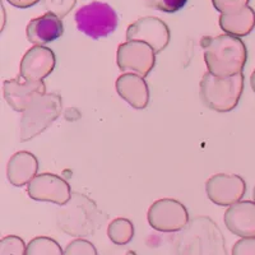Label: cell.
Segmentation results:
<instances>
[{
	"instance_id": "obj_12",
	"label": "cell",
	"mask_w": 255,
	"mask_h": 255,
	"mask_svg": "<svg viewBox=\"0 0 255 255\" xmlns=\"http://www.w3.org/2000/svg\"><path fill=\"white\" fill-rule=\"evenodd\" d=\"M46 84L44 81L22 82V77L4 81L3 95L8 105L17 113H24L35 101L46 95Z\"/></svg>"
},
{
	"instance_id": "obj_20",
	"label": "cell",
	"mask_w": 255,
	"mask_h": 255,
	"mask_svg": "<svg viewBox=\"0 0 255 255\" xmlns=\"http://www.w3.org/2000/svg\"><path fill=\"white\" fill-rule=\"evenodd\" d=\"M26 255H64V250L54 239L37 236L28 243Z\"/></svg>"
},
{
	"instance_id": "obj_26",
	"label": "cell",
	"mask_w": 255,
	"mask_h": 255,
	"mask_svg": "<svg viewBox=\"0 0 255 255\" xmlns=\"http://www.w3.org/2000/svg\"><path fill=\"white\" fill-rule=\"evenodd\" d=\"M231 255H255V238H241L236 241Z\"/></svg>"
},
{
	"instance_id": "obj_19",
	"label": "cell",
	"mask_w": 255,
	"mask_h": 255,
	"mask_svg": "<svg viewBox=\"0 0 255 255\" xmlns=\"http://www.w3.org/2000/svg\"><path fill=\"white\" fill-rule=\"evenodd\" d=\"M108 236L115 245H127L133 240L134 226L130 220L120 217L111 221L108 226Z\"/></svg>"
},
{
	"instance_id": "obj_16",
	"label": "cell",
	"mask_w": 255,
	"mask_h": 255,
	"mask_svg": "<svg viewBox=\"0 0 255 255\" xmlns=\"http://www.w3.org/2000/svg\"><path fill=\"white\" fill-rule=\"evenodd\" d=\"M64 26L60 18L51 13H46L29 20L26 29L27 40L35 46L44 45L58 40L63 36Z\"/></svg>"
},
{
	"instance_id": "obj_28",
	"label": "cell",
	"mask_w": 255,
	"mask_h": 255,
	"mask_svg": "<svg viewBox=\"0 0 255 255\" xmlns=\"http://www.w3.org/2000/svg\"><path fill=\"white\" fill-rule=\"evenodd\" d=\"M250 86H252L253 91L255 92V69L253 70L252 76H250Z\"/></svg>"
},
{
	"instance_id": "obj_9",
	"label": "cell",
	"mask_w": 255,
	"mask_h": 255,
	"mask_svg": "<svg viewBox=\"0 0 255 255\" xmlns=\"http://www.w3.org/2000/svg\"><path fill=\"white\" fill-rule=\"evenodd\" d=\"M128 41L145 42L156 51H163L170 44L171 32L162 19L154 17H143L134 20L127 29Z\"/></svg>"
},
{
	"instance_id": "obj_21",
	"label": "cell",
	"mask_w": 255,
	"mask_h": 255,
	"mask_svg": "<svg viewBox=\"0 0 255 255\" xmlns=\"http://www.w3.org/2000/svg\"><path fill=\"white\" fill-rule=\"evenodd\" d=\"M26 244L19 236L8 235L0 240V255H26Z\"/></svg>"
},
{
	"instance_id": "obj_4",
	"label": "cell",
	"mask_w": 255,
	"mask_h": 255,
	"mask_svg": "<svg viewBox=\"0 0 255 255\" xmlns=\"http://www.w3.org/2000/svg\"><path fill=\"white\" fill-rule=\"evenodd\" d=\"M244 91V74L221 78L204 73L200 81V97L207 108L217 113H229L238 106Z\"/></svg>"
},
{
	"instance_id": "obj_22",
	"label": "cell",
	"mask_w": 255,
	"mask_h": 255,
	"mask_svg": "<svg viewBox=\"0 0 255 255\" xmlns=\"http://www.w3.org/2000/svg\"><path fill=\"white\" fill-rule=\"evenodd\" d=\"M77 4V0H42V6L47 13L58 15L59 18L67 17Z\"/></svg>"
},
{
	"instance_id": "obj_1",
	"label": "cell",
	"mask_w": 255,
	"mask_h": 255,
	"mask_svg": "<svg viewBox=\"0 0 255 255\" xmlns=\"http://www.w3.org/2000/svg\"><path fill=\"white\" fill-rule=\"evenodd\" d=\"M174 249L175 255H227L222 231L207 216L189 221L175 238Z\"/></svg>"
},
{
	"instance_id": "obj_27",
	"label": "cell",
	"mask_w": 255,
	"mask_h": 255,
	"mask_svg": "<svg viewBox=\"0 0 255 255\" xmlns=\"http://www.w3.org/2000/svg\"><path fill=\"white\" fill-rule=\"evenodd\" d=\"M10 5L15 6V8H20V9H26V8H31V6L36 5L37 3L42 1V0H6Z\"/></svg>"
},
{
	"instance_id": "obj_17",
	"label": "cell",
	"mask_w": 255,
	"mask_h": 255,
	"mask_svg": "<svg viewBox=\"0 0 255 255\" xmlns=\"http://www.w3.org/2000/svg\"><path fill=\"white\" fill-rule=\"evenodd\" d=\"M38 159L31 152L20 151L13 154L6 165V177L12 185L20 188L37 176Z\"/></svg>"
},
{
	"instance_id": "obj_18",
	"label": "cell",
	"mask_w": 255,
	"mask_h": 255,
	"mask_svg": "<svg viewBox=\"0 0 255 255\" xmlns=\"http://www.w3.org/2000/svg\"><path fill=\"white\" fill-rule=\"evenodd\" d=\"M221 29L227 35L244 37L255 27V12L252 6H245L241 10L229 14H221L218 19Z\"/></svg>"
},
{
	"instance_id": "obj_23",
	"label": "cell",
	"mask_w": 255,
	"mask_h": 255,
	"mask_svg": "<svg viewBox=\"0 0 255 255\" xmlns=\"http://www.w3.org/2000/svg\"><path fill=\"white\" fill-rule=\"evenodd\" d=\"M64 255H99L95 245L86 239L72 240L64 249Z\"/></svg>"
},
{
	"instance_id": "obj_15",
	"label": "cell",
	"mask_w": 255,
	"mask_h": 255,
	"mask_svg": "<svg viewBox=\"0 0 255 255\" xmlns=\"http://www.w3.org/2000/svg\"><path fill=\"white\" fill-rule=\"evenodd\" d=\"M118 95L135 110H143L149 102V88L144 78L134 73H125L116 79Z\"/></svg>"
},
{
	"instance_id": "obj_14",
	"label": "cell",
	"mask_w": 255,
	"mask_h": 255,
	"mask_svg": "<svg viewBox=\"0 0 255 255\" xmlns=\"http://www.w3.org/2000/svg\"><path fill=\"white\" fill-rule=\"evenodd\" d=\"M225 225L240 238H255V202L240 200L225 212Z\"/></svg>"
},
{
	"instance_id": "obj_3",
	"label": "cell",
	"mask_w": 255,
	"mask_h": 255,
	"mask_svg": "<svg viewBox=\"0 0 255 255\" xmlns=\"http://www.w3.org/2000/svg\"><path fill=\"white\" fill-rule=\"evenodd\" d=\"M59 212L58 225L68 235H93L101 222V211L97 204L81 193H74Z\"/></svg>"
},
{
	"instance_id": "obj_30",
	"label": "cell",
	"mask_w": 255,
	"mask_h": 255,
	"mask_svg": "<svg viewBox=\"0 0 255 255\" xmlns=\"http://www.w3.org/2000/svg\"><path fill=\"white\" fill-rule=\"evenodd\" d=\"M253 198H254V202H255V186H254V191H253Z\"/></svg>"
},
{
	"instance_id": "obj_24",
	"label": "cell",
	"mask_w": 255,
	"mask_h": 255,
	"mask_svg": "<svg viewBox=\"0 0 255 255\" xmlns=\"http://www.w3.org/2000/svg\"><path fill=\"white\" fill-rule=\"evenodd\" d=\"M188 0H147L149 8L163 13H176L185 6Z\"/></svg>"
},
{
	"instance_id": "obj_5",
	"label": "cell",
	"mask_w": 255,
	"mask_h": 255,
	"mask_svg": "<svg viewBox=\"0 0 255 255\" xmlns=\"http://www.w3.org/2000/svg\"><path fill=\"white\" fill-rule=\"evenodd\" d=\"M63 111L61 97L58 93H46L22 113L20 118V142H28L41 133L60 116Z\"/></svg>"
},
{
	"instance_id": "obj_7",
	"label": "cell",
	"mask_w": 255,
	"mask_h": 255,
	"mask_svg": "<svg viewBox=\"0 0 255 255\" xmlns=\"http://www.w3.org/2000/svg\"><path fill=\"white\" fill-rule=\"evenodd\" d=\"M149 226L159 232H180L190 221L189 212L181 202L172 198L156 200L147 212Z\"/></svg>"
},
{
	"instance_id": "obj_25",
	"label": "cell",
	"mask_w": 255,
	"mask_h": 255,
	"mask_svg": "<svg viewBox=\"0 0 255 255\" xmlns=\"http://www.w3.org/2000/svg\"><path fill=\"white\" fill-rule=\"evenodd\" d=\"M250 0H212V4L216 10L221 14H229L241 10L245 6H249Z\"/></svg>"
},
{
	"instance_id": "obj_10",
	"label": "cell",
	"mask_w": 255,
	"mask_h": 255,
	"mask_svg": "<svg viewBox=\"0 0 255 255\" xmlns=\"http://www.w3.org/2000/svg\"><path fill=\"white\" fill-rule=\"evenodd\" d=\"M206 191L212 203L221 207H230L243 199L247 184L235 174H216L206 183Z\"/></svg>"
},
{
	"instance_id": "obj_8",
	"label": "cell",
	"mask_w": 255,
	"mask_h": 255,
	"mask_svg": "<svg viewBox=\"0 0 255 255\" xmlns=\"http://www.w3.org/2000/svg\"><path fill=\"white\" fill-rule=\"evenodd\" d=\"M116 63L122 72L147 77L156 64V51L145 42L127 41L118 47Z\"/></svg>"
},
{
	"instance_id": "obj_29",
	"label": "cell",
	"mask_w": 255,
	"mask_h": 255,
	"mask_svg": "<svg viewBox=\"0 0 255 255\" xmlns=\"http://www.w3.org/2000/svg\"><path fill=\"white\" fill-rule=\"evenodd\" d=\"M105 255H108V254H105ZM122 255H136V254L134 252H131V250H129V252L124 253V254H122Z\"/></svg>"
},
{
	"instance_id": "obj_13",
	"label": "cell",
	"mask_w": 255,
	"mask_h": 255,
	"mask_svg": "<svg viewBox=\"0 0 255 255\" xmlns=\"http://www.w3.org/2000/svg\"><path fill=\"white\" fill-rule=\"evenodd\" d=\"M56 65V56L46 46H32L23 55L19 65V76L23 81L41 82L49 77Z\"/></svg>"
},
{
	"instance_id": "obj_2",
	"label": "cell",
	"mask_w": 255,
	"mask_h": 255,
	"mask_svg": "<svg viewBox=\"0 0 255 255\" xmlns=\"http://www.w3.org/2000/svg\"><path fill=\"white\" fill-rule=\"evenodd\" d=\"M200 44L207 69L213 76L227 78L243 73L248 51L240 37L225 33L215 37H203Z\"/></svg>"
},
{
	"instance_id": "obj_6",
	"label": "cell",
	"mask_w": 255,
	"mask_h": 255,
	"mask_svg": "<svg viewBox=\"0 0 255 255\" xmlns=\"http://www.w3.org/2000/svg\"><path fill=\"white\" fill-rule=\"evenodd\" d=\"M77 28L92 38L108 37L118 27V13L111 5L101 1L83 5L76 13Z\"/></svg>"
},
{
	"instance_id": "obj_11",
	"label": "cell",
	"mask_w": 255,
	"mask_h": 255,
	"mask_svg": "<svg viewBox=\"0 0 255 255\" xmlns=\"http://www.w3.org/2000/svg\"><path fill=\"white\" fill-rule=\"evenodd\" d=\"M27 193L31 199L50 202L58 206H65L72 198L70 185L67 180L50 172L37 175L28 184Z\"/></svg>"
}]
</instances>
